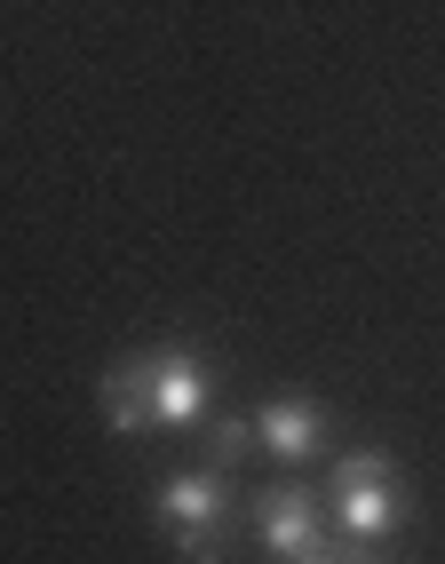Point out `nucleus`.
Returning a JSON list of instances; mask_svg holds the SVG:
<instances>
[{"mask_svg":"<svg viewBox=\"0 0 445 564\" xmlns=\"http://www.w3.org/2000/svg\"><path fill=\"white\" fill-rule=\"evenodd\" d=\"M303 564H366V556H350V549H318V556H303Z\"/></svg>","mask_w":445,"mask_h":564,"instance_id":"6","label":"nucleus"},{"mask_svg":"<svg viewBox=\"0 0 445 564\" xmlns=\"http://www.w3.org/2000/svg\"><path fill=\"white\" fill-rule=\"evenodd\" d=\"M160 524H167L175 556L215 564L223 549H231V477L223 469H175L160 485Z\"/></svg>","mask_w":445,"mask_h":564,"instance_id":"3","label":"nucleus"},{"mask_svg":"<svg viewBox=\"0 0 445 564\" xmlns=\"http://www.w3.org/2000/svg\"><path fill=\"white\" fill-rule=\"evenodd\" d=\"M326 422H334V413L318 398L286 390V398H263V405L247 413V445H263L279 469H311L326 454Z\"/></svg>","mask_w":445,"mask_h":564,"instance_id":"4","label":"nucleus"},{"mask_svg":"<svg viewBox=\"0 0 445 564\" xmlns=\"http://www.w3.org/2000/svg\"><path fill=\"white\" fill-rule=\"evenodd\" d=\"M326 533H334V517H326L318 494H303V485H271V494L254 501V541H263L271 556H286V564H303V556L334 549Z\"/></svg>","mask_w":445,"mask_h":564,"instance_id":"5","label":"nucleus"},{"mask_svg":"<svg viewBox=\"0 0 445 564\" xmlns=\"http://www.w3.org/2000/svg\"><path fill=\"white\" fill-rule=\"evenodd\" d=\"M104 422L120 430V437L215 422V373H207V358H192L183 343H160V350L120 358V366L104 373Z\"/></svg>","mask_w":445,"mask_h":564,"instance_id":"1","label":"nucleus"},{"mask_svg":"<svg viewBox=\"0 0 445 564\" xmlns=\"http://www.w3.org/2000/svg\"><path fill=\"white\" fill-rule=\"evenodd\" d=\"M326 517H334V541H350V549L390 541L398 524L414 517L405 469L390 454H334V469H326Z\"/></svg>","mask_w":445,"mask_h":564,"instance_id":"2","label":"nucleus"}]
</instances>
